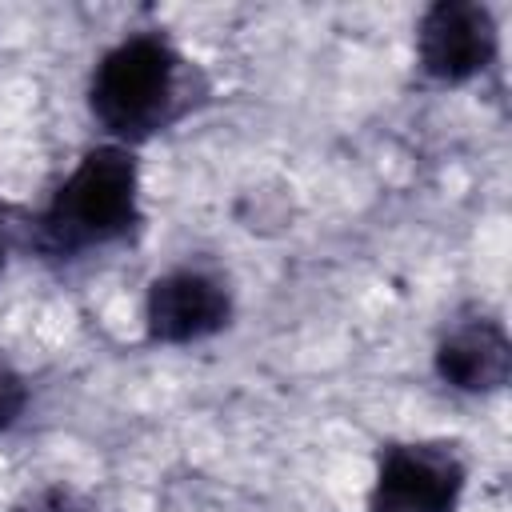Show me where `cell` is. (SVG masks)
I'll return each instance as SVG.
<instances>
[{
    "mask_svg": "<svg viewBox=\"0 0 512 512\" xmlns=\"http://www.w3.org/2000/svg\"><path fill=\"white\" fill-rule=\"evenodd\" d=\"M188 60L160 32L116 40L88 76V112L112 144H140L188 108Z\"/></svg>",
    "mask_w": 512,
    "mask_h": 512,
    "instance_id": "1",
    "label": "cell"
},
{
    "mask_svg": "<svg viewBox=\"0 0 512 512\" xmlns=\"http://www.w3.org/2000/svg\"><path fill=\"white\" fill-rule=\"evenodd\" d=\"M32 224L36 248L56 260L128 240L140 228V164L132 148L112 140L88 148Z\"/></svg>",
    "mask_w": 512,
    "mask_h": 512,
    "instance_id": "2",
    "label": "cell"
},
{
    "mask_svg": "<svg viewBox=\"0 0 512 512\" xmlns=\"http://www.w3.org/2000/svg\"><path fill=\"white\" fill-rule=\"evenodd\" d=\"M468 484L460 452L444 440H392L380 448L364 512H456Z\"/></svg>",
    "mask_w": 512,
    "mask_h": 512,
    "instance_id": "3",
    "label": "cell"
},
{
    "mask_svg": "<svg viewBox=\"0 0 512 512\" xmlns=\"http://www.w3.org/2000/svg\"><path fill=\"white\" fill-rule=\"evenodd\" d=\"M500 28L476 0H436L416 24V64L432 84H468L492 68Z\"/></svg>",
    "mask_w": 512,
    "mask_h": 512,
    "instance_id": "4",
    "label": "cell"
},
{
    "mask_svg": "<svg viewBox=\"0 0 512 512\" xmlns=\"http://www.w3.org/2000/svg\"><path fill=\"white\" fill-rule=\"evenodd\" d=\"M232 320V292L204 268H172L148 284L144 332L156 344H196L224 332Z\"/></svg>",
    "mask_w": 512,
    "mask_h": 512,
    "instance_id": "5",
    "label": "cell"
},
{
    "mask_svg": "<svg viewBox=\"0 0 512 512\" xmlns=\"http://www.w3.org/2000/svg\"><path fill=\"white\" fill-rule=\"evenodd\" d=\"M432 364L448 388L468 396H488L500 392L512 376V340L500 320L468 316L440 336Z\"/></svg>",
    "mask_w": 512,
    "mask_h": 512,
    "instance_id": "6",
    "label": "cell"
},
{
    "mask_svg": "<svg viewBox=\"0 0 512 512\" xmlns=\"http://www.w3.org/2000/svg\"><path fill=\"white\" fill-rule=\"evenodd\" d=\"M28 408V384L12 364H0V432L12 428Z\"/></svg>",
    "mask_w": 512,
    "mask_h": 512,
    "instance_id": "7",
    "label": "cell"
},
{
    "mask_svg": "<svg viewBox=\"0 0 512 512\" xmlns=\"http://www.w3.org/2000/svg\"><path fill=\"white\" fill-rule=\"evenodd\" d=\"M12 240H16V224H12V212L0 204V272L8 268V256H12Z\"/></svg>",
    "mask_w": 512,
    "mask_h": 512,
    "instance_id": "8",
    "label": "cell"
}]
</instances>
